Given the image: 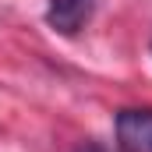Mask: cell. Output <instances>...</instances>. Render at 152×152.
<instances>
[{"label":"cell","instance_id":"6da1fadb","mask_svg":"<svg viewBox=\"0 0 152 152\" xmlns=\"http://www.w3.org/2000/svg\"><path fill=\"white\" fill-rule=\"evenodd\" d=\"M113 131L120 152H152V110H120Z\"/></svg>","mask_w":152,"mask_h":152},{"label":"cell","instance_id":"7a4b0ae2","mask_svg":"<svg viewBox=\"0 0 152 152\" xmlns=\"http://www.w3.org/2000/svg\"><path fill=\"white\" fill-rule=\"evenodd\" d=\"M92 11H96V0H50L46 21L60 36H78L81 25L92 18Z\"/></svg>","mask_w":152,"mask_h":152},{"label":"cell","instance_id":"3957f363","mask_svg":"<svg viewBox=\"0 0 152 152\" xmlns=\"http://www.w3.org/2000/svg\"><path fill=\"white\" fill-rule=\"evenodd\" d=\"M71 152H106V149H103L99 142H81V145H75Z\"/></svg>","mask_w":152,"mask_h":152}]
</instances>
